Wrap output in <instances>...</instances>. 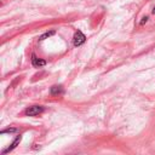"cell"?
<instances>
[{
	"instance_id": "1",
	"label": "cell",
	"mask_w": 155,
	"mask_h": 155,
	"mask_svg": "<svg viewBox=\"0 0 155 155\" xmlns=\"http://www.w3.org/2000/svg\"><path fill=\"white\" fill-rule=\"evenodd\" d=\"M43 112H44V107H41V105H32V107L24 110V114L27 116H36L39 114H41Z\"/></svg>"
},
{
	"instance_id": "2",
	"label": "cell",
	"mask_w": 155,
	"mask_h": 155,
	"mask_svg": "<svg viewBox=\"0 0 155 155\" xmlns=\"http://www.w3.org/2000/svg\"><path fill=\"white\" fill-rule=\"evenodd\" d=\"M86 41V36L84 35V33L81 30H76L74 36H73V44H74V46H81Z\"/></svg>"
},
{
	"instance_id": "3",
	"label": "cell",
	"mask_w": 155,
	"mask_h": 155,
	"mask_svg": "<svg viewBox=\"0 0 155 155\" xmlns=\"http://www.w3.org/2000/svg\"><path fill=\"white\" fill-rule=\"evenodd\" d=\"M45 64H46V61H44L41 58H38L34 53L32 55V66H33L34 68H41V67L45 66Z\"/></svg>"
},
{
	"instance_id": "4",
	"label": "cell",
	"mask_w": 155,
	"mask_h": 155,
	"mask_svg": "<svg viewBox=\"0 0 155 155\" xmlns=\"http://www.w3.org/2000/svg\"><path fill=\"white\" fill-rule=\"evenodd\" d=\"M22 141V135H20V136H17V138H16V140L12 142V144L9 147V148H7V149H5L4 151H3V154H7V153H9V151H12L15 148H16V147H17L18 144H20V142Z\"/></svg>"
},
{
	"instance_id": "5",
	"label": "cell",
	"mask_w": 155,
	"mask_h": 155,
	"mask_svg": "<svg viewBox=\"0 0 155 155\" xmlns=\"http://www.w3.org/2000/svg\"><path fill=\"white\" fill-rule=\"evenodd\" d=\"M50 93H51L52 96H61V95L64 93V90H63V87H62L61 85H55V86L51 87Z\"/></svg>"
},
{
	"instance_id": "6",
	"label": "cell",
	"mask_w": 155,
	"mask_h": 155,
	"mask_svg": "<svg viewBox=\"0 0 155 155\" xmlns=\"http://www.w3.org/2000/svg\"><path fill=\"white\" fill-rule=\"evenodd\" d=\"M55 34V30H51V32H47V33H45V34H43L39 38V40L40 41H43V40H45V39H47V38H50V36H52Z\"/></svg>"
},
{
	"instance_id": "7",
	"label": "cell",
	"mask_w": 155,
	"mask_h": 155,
	"mask_svg": "<svg viewBox=\"0 0 155 155\" xmlns=\"http://www.w3.org/2000/svg\"><path fill=\"white\" fill-rule=\"evenodd\" d=\"M17 130H16L15 127L13 128H7V130H4V131H1V135H5V133H12V132H16Z\"/></svg>"
},
{
	"instance_id": "8",
	"label": "cell",
	"mask_w": 155,
	"mask_h": 155,
	"mask_svg": "<svg viewBox=\"0 0 155 155\" xmlns=\"http://www.w3.org/2000/svg\"><path fill=\"white\" fill-rule=\"evenodd\" d=\"M147 21H148V17H144V18H143V20L141 21V26H143V24H144V23H145Z\"/></svg>"
},
{
	"instance_id": "9",
	"label": "cell",
	"mask_w": 155,
	"mask_h": 155,
	"mask_svg": "<svg viewBox=\"0 0 155 155\" xmlns=\"http://www.w3.org/2000/svg\"><path fill=\"white\" fill-rule=\"evenodd\" d=\"M151 12H153V15H155V7H154V10H153Z\"/></svg>"
}]
</instances>
